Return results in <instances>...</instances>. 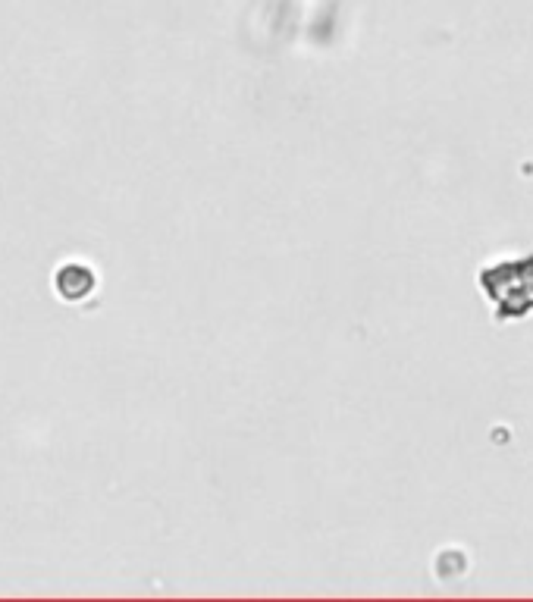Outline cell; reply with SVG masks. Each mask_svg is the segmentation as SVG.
<instances>
[{
	"instance_id": "1",
	"label": "cell",
	"mask_w": 533,
	"mask_h": 602,
	"mask_svg": "<svg viewBox=\"0 0 533 602\" xmlns=\"http://www.w3.org/2000/svg\"><path fill=\"white\" fill-rule=\"evenodd\" d=\"M57 292L66 298V301H79L85 298L91 289H95V273L82 264H66L57 270V280H54Z\"/></svg>"
}]
</instances>
